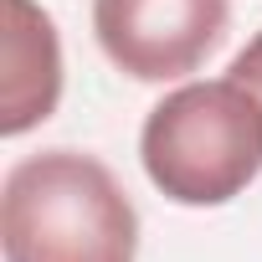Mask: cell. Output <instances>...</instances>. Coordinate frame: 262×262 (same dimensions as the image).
Masks as SVG:
<instances>
[{"instance_id":"obj_3","label":"cell","mask_w":262,"mask_h":262,"mask_svg":"<svg viewBox=\"0 0 262 262\" xmlns=\"http://www.w3.org/2000/svg\"><path fill=\"white\" fill-rule=\"evenodd\" d=\"M231 26V0H93L103 57L134 82L190 77Z\"/></svg>"},{"instance_id":"obj_2","label":"cell","mask_w":262,"mask_h":262,"mask_svg":"<svg viewBox=\"0 0 262 262\" xmlns=\"http://www.w3.org/2000/svg\"><path fill=\"white\" fill-rule=\"evenodd\" d=\"M149 185L175 206H226L262 175V103L236 77L165 93L139 134Z\"/></svg>"},{"instance_id":"obj_5","label":"cell","mask_w":262,"mask_h":262,"mask_svg":"<svg viewBox=\"0 0 262 262\" xmlns=\"http://www.w3.org/2000/svg\"><path fill=\"white\" fill-rule=\"evenodd\" d=\"M226 77H236V82H242V88H247V93L262 103V31H257V36H252V41H247V47L231 57Z\"/></svg>"},{"instance_id":"obj_1","label":"cell","mask_w":262,"mask_h":262,"mask_svg":"<svg viewBox=\"0 0 262 262\" xmlns=\"http://www.w3.org/2000/svg\"><path fill=\"white\" fill-rule=\"evenodd\" d=\"M6 262H134L139 211L113 170L82 149H41L0 190Z\"/></svg>"},{"instance_id":"obj_4","label":"cell","mask_w":262,"mask_h":262,"mask_svg":"<svg viewBox=\"0 0 262 262\" xmlns=\"http://www.w3.org/2000/svg\"><path fill=\"white\" fill-rule=\"evenodd\" d=\"M6 6V41H0V134L21 139L47 123L62 98V41L57 21L36 0H0Z\"/></svg>"}]
</instances>
